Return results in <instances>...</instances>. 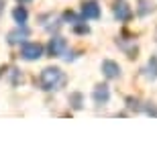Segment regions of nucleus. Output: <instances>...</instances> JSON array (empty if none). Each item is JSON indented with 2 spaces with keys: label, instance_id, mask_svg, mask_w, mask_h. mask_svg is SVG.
Instances as JSON below:
<instances>
[{
  "label": "nucleus",
  "instance_id": "9b49d317",
  "mask_svg": "<svg viewBox=\"0 0 157 157\" xmlns=\"http://www.w3.org/2000/svg\"><path fill=\"white\" fill-rule=\"evenodd\" d=\"M153 10H155V4H153L151 0H139V6H137V14L139 17H147Z\"/></svg>",
  "mask_w": 157,
  "mask_h": 157
},
{
  "label": "nucleus",
  "instance_id": "6e6552de",
  "mask_svg": "<svg viewBox=\"0 0 157 157\" xmlns=\"http://www.w3.org/2000/svg\"><path fill=\"white\" fill-rule=\"evenodd\" d=\"M102 74H104V78H108V80H118L122 71H121V65H118L117 61L104 59V61H102Z\"/></svg>",
  "mask_w": 157,
  "mask_h": 157
},
{
  "label": "nucleus",
  "instance_id": "f8f14e48",
  "mask_svg": "<svg viewBox=\"0 0 157 157\" xmlns=\"http://www.w3.org/2000/svg\"><path fill=\"white\" fill-rule=\"evenodd\" d=\"M70 104H71V108H76V110H80L82 106H84V96H82L80 92H74V94H70Z\"/></svg>",
  "mask_w": 157,
  "mask_h": 157
},
{
  "label": "nucleus",
  "instance_id": "4468645a",
  "mask_svg": "<svg viewBox=\"0 0 157 157\" xmlns=\"http://www.w3.org/2000/svg\"><path fill=\"white\" fill-rule=\"evenodd\" d=\"M4 6H6V2H4V0H0V17H2V12H4Z\"/></svg>",
  "mask_w": 157,
  "mask_h": 157
},
{
  "label": "nucleus",
  "instance_id": "423d86ee",
  "mask_svg": "<svg viewBox=\"0 0 157 157\" xmlns=\"http://www.w3.org/2000/svg\"><path fill=\"white\" fill-rule=\"evenodd\" d=\"M100 14H102V10H100V4L96 0H86L82 4V17L86 21H98Z\"/></svg>",
  "mask_w": 157,
  "mask_h": 157
},
{
  "label": "nucleus",
  "instance_id": "1a4fd4ad",
  "mask_svg": "<svg viewBox=\"0 0 157 157\" xmlns=\"http://www.w3.org/2000/svg\"><path fill=\"white\" fill-rule=\"evenodd\" d=\"M141 71H143V76H145L147 80H151V82L157 80V57H155V55H153V57L147 61V65H145Z\"/></svg>",
  "mask_w": 157,
  "mask_h": 157
},
{
  "label": "nucleus",
  "instance_id": "39448f33",
  "mask_svg": "<svg viewBox=\"0 0 157 157\" xmlns=\"http://www.w3.org/2000/svg\"><path fill=\"white\" fill-rule=\"evenodd\" d=\"M29 35H31V31L27 29V25H17V29L6 35V41L10 45H23L25 39H29Z\"/></svg>",
  "mask_w": 157,
  "mask_h": 157
},
{
  "label": "nucleus",
  "instance_id": "f03ea898",
  "mask_svg": "<svg viewBox=\"0 0 157 157\" xmlns=\"http://www.w3.org/2000/svg\"><path fill=\"white\" fill-rule=\"evenodd\" d=\"M47 51H49V55L51 57H65L67 53H70V45H67V39H63V37H51L49 39V45H47Z\"/></svg>",
  "mask_w": 157,
  "mask_h": 157
},
{
  "label": "nucleus",
  "instance_id": "dca6fc26",
  "mask_svg": "<svg viewBox=\"0 0 157 157\" xmlns=\"http://www.w3.org/2000/svg\"><path fill=\"white\" fill-rule=\"evenodd\" d=\"M155 37H157V35H155Z\"/></svg>",
  "mask_w": 157,
  "mask_h": 157
},
{
  "label": "nucleus",
  "instance_id": "7ed1b4c3",
  "mask_svg": "<svg viewBox=\"0 0 157 157\" xmlns=\"http://www.w3.org/2000/svg\"><path fill=\"white\" fill-rule=\"evenodd\" d=\"M21 57L27 61H37L43 57V45L35 43V41H25L21 45Z\"/></svg>",
  "mask_w": 157,
  "mask_h": 157
},
{
  "label": "nucleus",
  "instance_id": "9d476101",
  "mask_svg": "<svg viewBox=\"0 0 157 157\" xmlns=\"http://www.w3.org/2000/svg\"><path fill=\"white\" fill-rule=\"evenodd\" d=\"M12 18H14V23H17V25H27L29 12H27L25 6H17V8L12 10Z\"/></svg>",
  "mask_w": 157,
  "mask_h": 157
},
{
  "label": "nucleus",
  "instance_id": "f257e3e1",
  "mask_svg": "<svg viewBox=\"0 0 157 157\" xmlns=\"http://www.w3.org/2000/svg\"><path fill=\"white\" fill-rule=\"evenodd\" d=\"M65 86V74L55 65L43 67L39 74V88L45 92H53V90H61Z\"/></svg>",
  "mask_w": 157,
  "mask_h": 157
},
{
  "label": "nucleus",
  "instance_id": "0eeeda50",
  "mask_svg": "<svg viewBox=\"0 0 157 157\" xmlns=\"http://www.w3.org/2000/svg\"><path fill=\"white\" fill-rule=\"evenodd\" d=\"M92 100H94L96 106L108 104V100H110V88L106 86V84H98V86L94 88V92H92Z\"/></svg>",
  "mask_w": 157,
  "mask_h": 157
},
{
  "label": "nucleus",
  "instance_id": "ddd939ff",
  "mask_svg": "<svg viewBox=\"0 0 157 157\" xmlns=\"http://www.w3.org/2000/svg\"><path fill=\"white\" fill-rule=\"evenodd\" d=\"M18 80H23V76H21V71L17 70V67H10V71H8V82H10L12 86H17Z\"/></svg>",
  "mask_w": 157,
  "mask_h": 157
},
{
  "label": "nucleus",
  "instance_id": "20e7f679",
  "mask_svg": "<svg viewBox=\"0 0 157 157\" xmlns=\"http://www.w3.org/2000/svg\"><path fill=\"white\" fill-rule=\"evenodd\" d=\"M114 18L118 23H127L133 18V8L128 6L127 0H114Z\"/></svg>",
  "mask_w": 157,
  "mask_h": 157
},
{
  "label": "nucleus",
  "instance_id": "2eb2a0df",
  "mask_svg": "<svg viewBox=\"0 0 157 157\" xmlns=\"http://www.w3.org/2000/svg\"><path fill=\"white\" fill-rule=\"evenodd\" d=\"M18 4H27V2H33V0H17Z\"/></svg>",
  "mask_w": 157,
  "mask_h": 157
}]
</instances>
